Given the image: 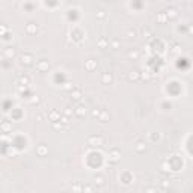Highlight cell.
I'll list each match as a JSON object with an SVG mask.
<instances>
[{
	"label": "cell",
	"mask_w": 193,
	"mask_h": 193,
	"mask_svg": "<svg viewBox=\"0 0 193 193\" xmlns=\"http://www.w3.org/2000/svg\"><path fill=\"white\" fill-rule=\"evenodd\" d=\"M88 143L92 146H103L104 145V137L103 136H91L88 139Z\"/></svg>",
	"instance_id": "1"
},
{
	"label": "cell",
	"mask_w": 193,
	"mask_h": 193,
	"mask_svg": "<svg viewBox=\"0 0 193 193\" xmlns=\"http://www.w3.org/2000/svg\"><path fill=\"white\" fill-rule=\"evenodd\" d=\"M119 157H121V152H119L116 148L110 149V152H109V161H110L112 164H116V163L119 161Z\"/></svg>",
	"instance_id": "2"
},
{
	"label": "cell",
	"mask_w": 193,
	"mask_h": 193,
	"mask_svg": "<svg viewBox=\"0 0 193 193\" xmlns=\"http://www.w3.org/2000/svg\"><path fill=\"white\" fill-rule=\"evenodd\" d=\"M48 68H50L48 60L41 59V60L36 62V71H38V72H45V71H48Z\"/></svg>",
	"instance_id": "3"
},
{
	"label": "cell",
	"mask_w": 193,
	"mask_h": 193,
	"mask_svg": "<svg viewBox=\"0 0 193 193\" xmlns=\"http://www.w3.org/2000/svg\"><path fill=\"white\" fill-rule=\"evenodd\" d=\"M24 32L27 33V35H35V33L38 32V26H36L35 23H29V24H26Z\"/></svg>",
	"instance_id": "4"
},
{
	"label": "cell",
	"mask_w": 193,
	"mask_h": 193,
	"mask_svg": "<svg viewBox=\"0 0 193 193\" xmlns=\"http://www.w3.org/2000/svg\"><path fill=\"white\" fill-rule=\"evenodd\" d=\"M21 63H23V65H26V67L32 65V63H33V56H32L30 53L23 55V56H21Z\"/></svg>",
	"instance_id": "5"
},
{
	"label": "cell",
	"mask_w": 193,
	"mask_h": 193,
	"mask_svg": "<svg viewBox=\"0 0 193 193\" xmlns=\"http://www.w3.org/2000/svg\"><path fill=\"white\" fill-rule=\"evenodd\" d=\"M3 56L8 57V59H12V57L15 56V48H14V47H6V48H3Z\"/></svg>",
	"instance_id": "6"
},
{
	"label": "cell",
	"mask_w": 193,
	"mask_h": 193,
	"mask_svg": "<svg viewBox=\"0 0 193 193\" xmlns=\"http://www.w3.org/2000/svg\"><path fill=\"white\" fill-rule=\"evenodd\" d=\"M127 79H128V82H139V80H140V72H139V71H131V72H128Z\"/></svg>",
	"instance_id": "7"
},
{
	"label": "cell",
	"mask_w": 193,
	"mask_h": 193,
	"mask_svg": "<svg viewBox=\"0 0 193 193\" xmlns=\"http://www.w3.org/2000/svg\"><path fill=\"white\" fill-rule=\"evenodd\" d=\"M36 154L39 157H45L47 154H48V148L45 146V145H38L36 146Z\"/></svg>",
	"instance_id": "8"
},
{
	"label": "cell",
	"mask_w": 193,
	"mask_h": 193,
	"mask_svg": "<svg viewBox=\"0 0 193 193\" xmlns=\"http://www.w3.org/2000/svg\"><path fill=\"white\" fill-rule=\"evenodd\" d=\"M85 68H86L88 71H94V70L97 68V60H94V59L86 60V62H85Z\"/></svg>",
	"instance_id": "9"
},
{
	"label": "cell",
	"mask_w": 193,
	"mask_h": 193,
	"mask_svg": "<svg viewBox=\"0 0 193 193\" xmlns=\"http://www.w3.org/2000/svg\"><path fill=\"white\" fill-rule=\"evenodd\" d=\"M74 113H75V116L83 118L85 115H86V107H85V106H77V107L74 109Z\"/></svg>",
	"instance_id": "10"
},
{
	"label": "cell",
	"mask_w": 193,
	"mask_h": 193,
	"mask_svg": "<svg viewBox=\"0 0 193 193\" xmlns=\"http://www.w3.org/2000/svg\"><path fill=\"white\" fill-rule=\"evenodd\" d=\"M0 130H2L3 133H9L12 130V124L9 121H3L2 124H0Z\"/></svg>",
	"instance_id": "11"
},
{
	"label": "cell",
	"mask_w": 193,
	"mask_h": 193,
	"mask_svg": "<svg viewBox=\"0 0 193 193\" xmlns=\"http://www.w3.org/2000/svg\"><path fill=\"white\" fill-rule=\"evenodd\" d=\"M97 45H98L100 48H107V47H109V39H107L106 36H101L100 39L97 41Z\"/></svg>",
	"instance_id": "12"
},
{
	"label": "cell",
	"mask_w": 193,
	"mask_h": 193,
	"mask_svg": "<svg viewBox=\"0 0 193 193\" xmlns=\"http://www.w3.org/2000/svg\"><path fill=\"white\" fill-rule=\"evenodd\" d=\"M101 83L103 85H110L112 83V74H109V72H104L101 75Z\"/></svg>",
	"instance_id": "13"
},
{
	"label": "cell",
	"mask_w": 193,
	"mask_h": 193,
	"mask_svg": "<svg viewBox=\"0 0 193 193\" xmlns=\"http://www.w3.org/2000/svg\"><path fill=\"white\" fill-rule=\"evenodd\" d=\"M48 116H50V119L53 121V122H56V121H59V118H60V112H59V110H51Z\"/></svg>",
	"instance_id": "14"
},
{
	"label": "cell",
	"mask_w": 193,
	"mask_h": 193,
	"mask_svg": "<svg viewBox=\"0 0 193 193\" xmlns=\"http://www.w3.org/2000/svg\"><path fill=\"white\" fill-rule=\"evenodd\" d=\"M164 14H166V18H168V20H174V18H176V11L175 9H168V11H166L164 12Z\"/></svg>",
	"instance_id": "15"
},
{
	"label": "cell",
	"mask_w": 193,
	"mask_h": 193,
	"mask_svg": "<svg viewBox=\"0 0 193 193\" xmlns=\"http://www.w3.org/2000/svg\"><path fill=\"white\" fill-rule=\"evenodd\" d=\"M82 97H83V94H82L80 89H72V98H74L75 101H80Z\"/></svg>",
	"instance_id": "16"
},
{
	"label": "cell",
	"mask_w": 193,
	"mask_h": 193,
	"mask_svg": "<svg viewBox=\"0 0 193 193\" xmlns=\"http://www.w3.org/2000/svg\"><path fill=\"white\" fill-rule=\"evenodd\" d=\"M134 149H136L137 152H145V143L142 142V140H139V142L134 145Z\"/></svg>",
	"instance_id": "17"
},
{
	"label": "cell",
	"mask_w": 193,
	"mask_h": 193,
	"mask_svg": "<svg viewBox=\"0 0 193 193\" xmlns=\"http://www.w3.org/2000/svg\"><path fill=\"white\" fill-rule=\"evenodd\" d=\"M107 119H109V113H107L106 110H101L100 116H98V121H101V122H107Z\"/></svg>",
	"instance_id": "18"
},
{
	"label": "cell",
	"mask_w": 193,
	"mask_h": 193,
	"mask_svg": "<svg viewBox=\"0 0 193 193\" xmlns=\"http://www.w3.org/2000/svg\"><path fill=\"white\" fill-rule=\"evenodd\" d=\"M109 45H110L113 50H118V48L121 47V42H119V39H112V41H109Z\"/></svg>",
	"instance_id": "19"
},
{
	"label": "cell",
	"mask_w": 193,
	"mask_h": 193,
	"mask_svg": "<svg viewBox=\"0 0 193 193\" xmlns=\"http://www.w3.org/2000/svg\"><path fill=\"white\" fill-rule=\"evenodd\" d=\"M29 83H30V79L27 75H21L20 77V85H23V86H29Z\"/></svg>",
	"instance_id": "20"
},
{
	"label": "cell",
	"mask_w": 193,
	"mask_h": 193,
	"mask_svg": "<svg viewBox=\"0 0 193 193\" xmlns=\"http://www.w3.org/2000/svg\"><path fill=\"white\" fill-rule=\"evenodd\" d=\"M128 57L133 59V60H137V59H139V51H137V50H131V51H128Z\"/></svg>",
	"instance_id": "21"
},
{
	"label": "cell",
	"mask_w": 193,
	"mask_h": 193,
	"mask_svg": "<svg viewBox=\"0 0 193 193\" xmlns=\"http://www.w3.org/2000/svg\"><path fill=\"white\" fill-rule=\"evenodd\" d=\"M94 184L95 186H104V178H103V176H95L94 178Z\"/></svg>",
	"instance_id": "22"
},
{
	"label": "cell",
	"mask_w": 193,
	"mask_h": 193,
	"mask_svg": "<svg viewBox=\"0 0 193 193\" xmlns=\"http://www.w3.org/2000/svg\"><path fill=\"white\" fill-rule=\"evenodd\" d=\"M157 20H159V23H161V24H164L166 21H168V18H166V14H164V12H160L159 17H157Z\"/></svg>",
	"instance_id": "23"
},
{
	"label": "cell",
	"mask_w": 193,
	"mask_h": 193,
	"mask_svg": "<svg viewBox=\"0 0 193 193\" xmlns=\"http://www.w3.org/2000/svg\"><path fill=\"white\" fill-rule=\"evenodd\" d=\"M127 36H128V38H136V36H137V30H134V29H130V30L127 32Z\"/></svg>",
	"instance_id": "24"
},
{
	"label": "cell",
	"mask_w": 193,
	"mask_h": 193,
	"mask_svg": "<svg viewBox=\"0 0 193 193\" xmlns=\"http://www.w3.org/2000/svg\"><path fill=\"white\" fill-rule=\"evenodd\" d=\"M6 33H8V27L6 26H0V36H3Z\"/></svg>",
	"instance_id": "25"
},
{
	"label": "cell",
	"mask_w": 193,
	"mask_h": 193,
	"mask_svg": "<svg viewBox=\"0 0 193 193\" xmlns=\"http://www.w3.org/2000/svg\"><path fill=\"white\" fill-rule=\"evenodd\" d=\"M72 113H74V110H71V107H67L65 112H63V115H65V116H71Z\"/></svg>",
	"instance_id": "26"
},
{
	"label": "cell",
	"mask_w": 193,
	"mask_h": 193,
	"mask_svg": "<svg viewBox=\"0 0 193 193\" xmlns=\"http://www.w3.org/2000/svg\"><path fill=\"white\" fill-rule=\"evenodd\" d=\"M100 113H101V109H94V110H92V116H94V118H98Z\"/></svg>",
	"instance_id": "27"
},
{
	"label": "cell",
	"mask_w": 193,
	"mask_h": 193,
	"mask_svg": "<svg viewBox=\"0 0 193 193\" xmlns=\"http://www.w3.org/2000/svg\"><path fill=\"white\" fill-rule=\"evenodd\" d=\"M53 128H56V130H65L67 127H63L62 124H56V122H55V124H53Z\"/></svg>",
	"instance_id": "28"
},
{
	"label": "cell",
	"mask_w": 193,
	"mask_h": 193,
	"mask_svg": "<svg viewBox=\"0 0 193 193\" xmlns=\"http://www.w3.org/2000/svg\"><path fill=\"white\" fill-rule=\"evenodd\" d=\"M149 74L148 72H140V79H143V80H149Z\"/></svg>",
	"instance_id": "29"
},
{
	"label": "cell",
	"mask_w": 193,
	"mask_h": 193,
	"mask_svg": "<svg viewBox=\"0 0 193 193\" xmlns=\"http://www.w3.org/2000/svg\"><path fill=\"white\" fill-rule=\"evenodd\" d=\"M97 17H98V18H104V17H106V14H104V11H103V9H100V11L97 12Z\"/></svg>",
	"instance_id": "30"
},
{
	"label": "cell",
	"mask_w": 193,
	"mask_h": 193,
	"mask_svg": "<svg viewBox=\"0 0 193 193\" xmlns=\"http://www.w3.org/2000/svg\"><path fill=\"white\" fill-rule=\"evenodd\" d=\"M143 36H146V38H151V36H152L151 30H149V29H145V30H143Z\"/></svg>",
	"instance_id": "31"
},
{
	"label": "cell",
	"mask_w": 193,
	"mask_h": 193,
	"mask_svg": "<svg viewBox=\"0 0 193 193\" xmlns=\"http://www.w3.org/2000/svg\"><path fill=\"white\" fill-rule=\"evenodd\" d=\"M65 89H71V83H67V85H65Z\"/></svg>",
	"instance_id": "32"
},
{
	"label": "cell",
	"mask_w": 193,
	"mask_h": 193,
	"mask_svg": "<svg viewBox=\"0 0 193 193\" xmlns=\"http://www.w3.org/2000/svg\"><path fill=\"white\" fill-rule=\"evenodd\" d=\"M107 2H112V0H107Z\"/></svg>",
	"instance_id": "33"
}]
</instances>
